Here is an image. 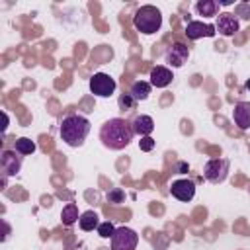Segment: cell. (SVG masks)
Segmentation results:
<instances>
[{"label":"cell","mask_w":250,"mask_h":250,"mask_svg":"<svg viewBox=\"0 0 250 250\" xmlns=\"http://www.w3.org/2000/svg\"><path fill=\"white\" fill-rule=\"evenodd\" d=\"M178 170H180V172H188V164H186V162H180V164H178Z\"/></svg>","instance_id":"cell-25"},{"label":"cell","mask_w":250,"mask_h":250,"mask_svg":"<svg viewBox=\"0 0 250 250\" xmlns=\"http://www.w3.org/2000/svg\"><path fill=\"white\" fill-rule=\"evenodd\" d=\"M229 168H230V164H229L227 158H213V160H209V162L205 164L203 176H205V180L211 182V184H221V182L229 176Z\"/></svg>","instance_id":"cell-5"},{"label":"cell","mask_w":250,"mask_h":250,"mask_svg":"<svg viewBox=\"0 0 250 250\" xmlns=\"http://www.w3.org/2000/svg\"><path fill=\"white\" fill-rule=\"evenodd\" d=\"M2 115H4V127H2V131L6 133V127H8V115H6V113H2Z\"/></svg>","instance_id":"cell-26"},{"label":"cell","mask_w":250,"mask_h":250,"mask_svg":"<svg viewBox=\"0 0 250 250\" xmlns=\"http://www.w3.org/2000/svg\"><path fill=\"white\" fill-rule=\"evenodd\" d=\"M61 219H62V223H64L66 227L74 225V223L80 219V215H78V207H76L74 203L64 205V207H62V211H61Z\"/></svg>","instance_id":"cell-18"},{"label":"cell","mask_w":250,"mask_h":250,"mask_svg":"<svg viewBox=\"0 0 250 250\" xmlns=\"http://www.w3.org/2000/svg\"><path fill=\"white\" fill-rule=\"evenodd\" d=\"M170 193L180 201H191L195 195V184L191 180H176L170 186Z\"/></svg>","instance_id":"cell-9"},{"label":"cell","mask_w":250,"mask_h":250,"mask_svg":"<svg viewBox=\"0 0 250 250\" xmlns=\"http://www.w3.org/2000/svg\"><path fill=\"white\" fill-rule=\"evenodd\" d=\"M234 14L240 16L242 20H250V6H248V4H238V6L234 8Z\"/></svg>","instance_id":"cell-24"},{"label":"cell","mask_w":250,"mask_h":250,"mask_svg":"<svg viewBox=\"0 0 250 250\" xmlns=\"http://www.w3.org/2000/svg\"><path fill=\"white\" fill-rule=\"evenodd\" d=\"M244 86H246V90L250 92V80H246V84H244Z\"/></svg>","instance_id":"cell-27"},{"label":"cell","mask_w":250,"mask_h":250,"mask_svg":"<svg viewBox=\"0 0 250 250\" xmlns=\"http://www.w3.org/2000/svg\"><path fill=\"white\" fill-rule=\"evenodd\" d=\"M135 137V129L133 123H129L127 119L121 117H113L109 121H105L100 129V141L104 143V146L111 148V150H121L125 148Z\"/></svg>","instance_id":"cell-1"},{"label":"cell","mask_w":250,"mask_h":250,"mask_svg":"<svg viewBox=\"0 0 250 250\" xmlns=\"http://www.w3.org/2000/svg\"><path fill=\"white\" fill-rule=\"evenodd\" d=\"M115 86H117L115 80L105 72H96L90 78V90L94 96H100V98H109L115 92Z\"/></svg>","instance_id":"cell-6"},{"label":"cell","mask_w":250,"mask_h":250,"mask_svg":"<svg viewBox=\"0 0 250 250\" xmlns=\"http://www.w3.org/2000/svg\"><path fill=\"white\" fill-rule=\"evenodd\" d=\"M172 70L166 66H154L150 70V86L154 88H166L172 82Z\"/></svg>","instance_id":"cell-13"},{"label":"cell","mask_w":250,"mask_h":250,"mask_svg":"<svg viewBox=\"0 0 250 250\" xmlns=\"http://www.w3.org/2000/svg\"><path fill=\"white\" fill-rule=\"evenodd\" d=\"M117 104H119V109L127 111V109H133V105H135V98H133L131 94H121L119 100H117Z\"/></svg>","instance_id":"cell-22"},{"label":"cell","mask_w":250,"mask_h":250,"mask_svg":"<svg viewBox=\"0 0 250 250\" xmlns=\"http://www.w3.org/2000/svg\"><path fill=\"white\" fill-rule=\"evenodd\" d=\"M238 20H236V16H232V14H229V12H223V14H219L217 16V23H215V31H219L221 35H225V37H230V35H234L236 31H238Z\"/></svg>","instance_id":"cell-8"},{"label":"cell","mask_w":250,"mask_h":250,"mask_svg":"<svg viewBox=\"0 0 250 250\" xmlns=\"http://www.w3.org/2000/svg\"><path fill=\"white\" fill-rule=\"evenodd\" d=\"M61 139L68 146H80L84 145L88 133H90V121L82 115H66L61 123Z\"/></svg>","instance_id":"cell-2"},{"label":"cell","mask_w":250,"mask_h":250,"mask_svg":"<svg viewBox=\"0 0 250 250\" xmlns=\"http://www.w3.org/2000/svg\"><path fill=\"white\" fill-rule=\"evenodd\" d=\"M217 31H215V25L211 23H203V21H189L186 25V35L188 39H201V37H213Z\"/></svg>","instance_id":"cell-11"},{"label":"cell","mask_w":250,"mask_h":250,"mask_svg":"<svg viewBox=\"0 0 250 250\" xmlns=\"http://www.w3.org/2000/svg\"><path fill=\"white\" fill-rule=\"evenodd\" d=\"M113 232H115L113 223L105 221V223H100V225H98V234H100L102 238H111V236H113Z\"/></svg>","instance_id":"cell-21"},{"label":"cell","mask_w":250,"mask_h":250,"mask_svg":"<svg viewBox=\"0 0 250 250\" xmlns=\"http://www.w3.org/2000/svg\"><path fill=\"white\" fill-rule=\"evenodd\" d=\"M139 244V234L133 229L119 227L111 236V250H135Z\"/></svg>","instance_id":"cell-4"},{"label":"cell","mask_w":250,"mask_h":250,"mask_svg":"<svg viewBox=\"0 0 250 250\" xmlns=\"http://www.w3.org/2000/svg\"><path fill=\"white\" fill-rule=\"evenodd\" d=\"M78 225H80L82 230H94V229H98V225H100L98 213L96 211H84L80 215V219H78Z\"/></svg>","instance_id":"cell-16"},{"label":"cell","mask_w":250,"mask_h":250,"mask_svg":"<svg viewBox=\"0 0 250 250\" xmlns=\"http://www.w3.org/2000/svg\"><path fill=\"white\" fill-rule=\"evenodd\" d=\"M35 143L31 141V139H27V137H20L18 141H16V150L20 152V154H33L35 152Z\"/></svg>","instance_id":"cell-19"},{"label":"cell","mask_w":250,"mask_h":250,"mask_svg":"<svg viewBox=\"0 0 250 250\" xmlns=\"http://www.w3.org/2000/svg\"><path fill=\"white\" fill-rule=\"evenodd\" d=\"M154 139H150V137H141V141H139V148L143 150V152H150L152 148H154Z\"/></svg>","instance_id":"cell-23"},{"label":"cell","mask_w":250,"mask_h":250,"mask_svg":"<svg viewBox=\"0 0 250 250\" xmlns=\"http://www.w3.org/2000/svg\"><path fill=\"white\" fill-rule=\"evenodd\" d=\"M195 10H197L199 16L213 18V16H217V12H219V2H215V0H199V2L195 4Z\"/></svg>","instance_id":"cell-15"},{"label":"cell","mask_w":250,"mask_h":250,"mask_svg":"<svg viewBox=\"0 0 250 250\" xmlns=\"http://www.w3.org/2000/svg\"><path fill=\"white\" fill-rule=\"evenodd\" d=\"M188 57H189V51H188V47L184 43H174L166 51V62L170 66H174V68H180L188 61Z\"/></svg>","instance_id":"cell-10"},{"label":"cell","mask_w":250,"mask_h":250,"mask_svg":"<svg viewBox=\"0 0 250 250\" xmlns=\"http://www.w3.org/2000/svg\"><path fill=\"white\" fill-rule=\"evenodd\" d=\"M129 94L135 98V102L146 100V98H148V94H150V84H148V82H145V80H137V82L131 86V92H129Z\"/></svg>","instance_id":"cell-17"},{"label":"cell","mask_w":250,"mask_h":250,"mask_svg":"<svg viewBox=\"0 0 250 250\" xmlns=\"http://www.w3.org/2000/svg\"><path fill=\"white\" fill-rule=\"evenodd\" d=\"M133 25L137 31H141L145 35H152L162 25V14L156 6H150V4L141 6L133 16Z\"/></svg>","instance_id":"cell-3"},{"label":"cell","mask_w":250,"mask_h":250,"mask_svg":"<svg viewBox=\"0 0 250 250\" xmlns=\"http://www.w3.org/2000/svg\"><path fill=\"white\" fill-rule=\"evenodd\" d=\"M133 129H135V135L148 137V135L154 131V121H152V117H148V115H139V117H135V121H133Z\"/></svg>","instance_id":"cell-14"},{"label":"cell","mask_w":250,"mask_h":250,"mask_svg":"<svg viewBox=\"0 0 250 250\" xmlns=\"http://www.w3.org/2000/svg\"><path fill=\"white\" fill-rule=\"evenodd\" d=\"M123 199H125V191H123V189H119V188H111V189L107 191V201H109V203L119 205V203H123Z\"/></svg>","instance_id":"cell-20"},{"label":"cell","mask_w":250,"mask_h":250,"mask_svg":"<svg viewBox=\"0 0 250 250\" xmlns=\"http://www.w3.org/2000/svg\"><path fill=\"white\" fill-rule=\"evenodd\" d=\"M0 168H2V178L16 176L21 168V156L18 150H2L0 154Z\"/></svg>","instance_id":"cell-7"},{"label":"cell","mask_w":250,"mask_h":250,"mask_svg":"<svg viewBox=\"0 0 250 250\" xmlns=\"http://www.w3.org/2000/svg\"><path fill=\"white\" fill-rule=\"evenodd\" d=\"M232 119L240 129H250V102H238L232 109Z\"/></svg>","instance_id":"cell-12"}]
</instances>
